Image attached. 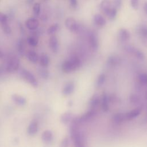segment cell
<instances>
[{"mask_svg": "<svg viewBox=\"0 0 147 147\" xmlns=\"http://www.w3.org/2000/svg\"><path fill=\"white\" fill-rule=\"evenodd\" d=\"M81 61L76 56H72L68 59L64 61L62 64L61 69L65 73H69L76 70L80 67Z\"/></svg>", "mask_w": 147, "mask_h": 147, "instance_id": "6da1fadb", "label": "cell"}, {"mask_svg": "<svg viewBox=\"0 0 147 147\" xmlns=\"http://www.w3.org/2000/svg\"><path fill=\"white\" fill-rule=\"evenodd\" d=\"M77 123L73 121L70 128L71 137L72 139L74 147H84L83 138L77 127Z\"/></svg>", "mask_w": 147, "mask_h": 147, "instance_id": "7a4b0ae2", "label": "cell"}, {"mask_svg": "<svg viewBox=\"0 0 147 147\" xmlns=\"http://www.w3.org/2000/svg\"><path fill=\"white\" fill-rule=\"evenodd\" d=\"M21 76L30 85L34 87H37L38 86V82L34 76L29 71L25 69H21L20 71Z\"/></svg>", "mask_w": 147, "mask_h": 147, "instance_id": "3957f363", "label": "cell"}, {"mask_svg": "<svg viewBox=\"0 0 147 147\" xmlns=\"http://www.w3.org/2000/svg\"><path fill=\"white\" fill-rule=\"evenodd\" d=\"M20 60L16 56H13L7 61L6 65V71L9 73H13L19 69Z\"/></svg>", "mask_w": 147, "mask_h": 147, "instance_id": "277c9868", "label": "cell"}, {"mask_svg": "<svg viewBox=\"0 0 147 147\" xmlns=\"http://www.w3.org/2000/svg\"><path fill=\"white\" fill-rule=\"evenodd\" d=\"M65 27L71 32L78 33L80 30V25L74 18H67L65 21Z\"/></svg>", "mask_w": 147, "mask_h": 147, "instance_id": "5b68a950", "label": "cell"}, {"mask_svg": "<svg viewBox=\"0 0 147 147\" xmlns=\"http://www.w3.org/2000/svg\"><path fill=\"white\" fill-rule=\"evenodd\" d=\"M88 41L89 42V44L91 47V48L94 50L96 51L98 49V40L97 36L96 34L92 32H91L88 34Z\"/></svg>", "mask_w": 147, "mask_h": 147, "instance_id": "8992f818", "label": "cell"}, {"mask_svg": "<svg viewBox=\"0 0 147 147\" xmlns=\"http://www.w3.org/2000/svg\"><path fill=\"white\" fill-rule=\"evenodd\" d=\"M25 26L28 29L34 30L38 28L39 26V21L36 18H29L26 21Z\"/></svg>", "mask_w": 147, "mask_h": 147, "instance_id": "52a82bcc", "label": "cell"}, {"mask_svg": "<svg viewBox=\"0 0 147 147\" xmlns=\"http://www.w3.org/2000/svg\"><path fill=\"white\" fill-rule=\"evenodd\" d=\"M49 47L53 53H57L59 51V44L57 38L55 36H52L49 40Z\"/></svg>", "mask_w": 147, "mask_h": 147, "instance_id": "ba28073f", "label": "cell"}, {"mask_svg": "<svg viewBox=\"0 0 147 147\" xmlns=\"http://www.w3.org/2000/svg\"><path fill=\"white\" fill-rule=\"evenodd\" d=\"M141 111H142V108L137 107V108L133 109L131 111H130L129 112L127 113L126 114H125L126 120L129 121V120H131V119L136 118L141 114Z\"/></svg>", "mask_w": 147, "mask_h": 147, "instance_id": "9c48e42d", "label": "cell"}, {"mask_svg": "<svg viewBox=\"0 0 147 147\" xmlns=\"http://www.w3.org/2000/svg\"><path fill=\"white\" fill-rule=\"evenodd\" d=\"M38 130V123L36 120H33L29 123L28 129L27 132L30 136H33L36 134Z\"/></svg>", "mask_w": 147, "mask_h": 147, "instance_id": "30bf717a", "label": "cell"}, {"mask_svg": "<svg viewBox=\"0 0 147 147\" xmlns=\"http://www.w3.org/2000/svg\"><path fill=\"white\" fill-rule=\"evenodd\" d=\"M119 39L123 42L128 41L130 38V34L129 32L124 28H121L119 30L118 33Z\"/></svg>", "mask_w": 147, "mask_h": 147, "instance_id": "8fae6325", "label": "cell"}, {"mask_svg": "<svg viewBox=\"0 0 147 147\" xmlns=\"http://www.w3.org/2000/svg\"><path fill=\"white\" fill-rule=\"evenodd\" d=\"M11 99L18 106H24L26 103V99L24 96L18 94H13L11 96Z\"/></svg>", "mask_w": 147, "mask_h": 147, "instance_id": "7c38bea8", "label": "cell"}, {"mask_svg": "<svg viewBox=\"0 0 147 147\" xmlns=\"http://www.w3.org/2000/svg\"><path fill=\"white\" fill-rule=\"evenodd\" d=\"M74 88H75L74 83L72 82H68L63 87V90H62V93L64 95H70L71 94H72L73 92Z\"/></svg>", "mask_w": 147, "mask_h": 147, "instance_id": "4fadbf2b", "label": "cell"}, {"mask_svg": "<svg viewBox=\"0 0 147 147\" xmlns=\"http://www.w3.org/2000/svg\"><path fill=\"white\" fill-rule=\"evenodd\" d=\"M94 21L95 25L99 27H103L106 24V19L99 14H96L94 16Z\"/></svg>", "mask_w": 147, "mask_h": 147, "instance_id": "5bb4252c", "label": "cell"}, {"mask_svg": "<svg viewBox=\"0 0 147 147\" xmlns=\"http://www.w3.org/2000/svg\"><path fill=\"white\" fill-rule=\"evenodd\" d=\"M26 57L33 63H36L39 59L38 54L33 50H29L26 52Z\"/></svg>", "mask_w": 147, "mask_h": 147, "instance_id": "9a60e30c", "label": "cell"}, {"mask_svg": "<svg viewBox=\"0 0 147 147\" xmlns=\"http://www.w3.org/2000/svg\"><path fill=\"white\" fill-rule=\"evenodd\" d=\"M41 139L45 143H49L53 140V134L51 130H45L41 134Z\"/></svg>", "mask_w": 147, "mask_h": 147, "instance_id": "2e32d148", "label": "cell"}, {"mask_svg": "<svg viewBox=\"0 0 147 147\" xmlns=\"http://www.w3.org/2000/svg\"><path fill=\"white\" fill-rule=\"evenodd\" d=\"M101 107L105 112H106L109 109V98L106 94H103L101 98Z\"/></svg>", "mask_w": 147, "mask_h": 147, "instance_id": "e0dca14e", "label": "cell"}, {"mask_svg": "<svg viewBox=\"0 0 147 147\" xmlns=\"http://www.w3.org/2000/svg\"><path fill=\"white\" fill-rule=\"evenodd\" d=\"M49 57L47 54H42L40 57V63L41 67H47L49 64Z\"/></svg>", "mask_w": 147, "mask_h": 147, "instance_id": "ac0fdd59", "label": "cell"}, {"mask_svg": "<svg viewBox=\"0 0 147 147\" xmlns=\"http://www.w3.org/2000/svg\"><path fill=\"white\" fill-rule=\"evenodd\" d=\"M72 118V114L69 112H66L61 115L60 117L61 122L64 124H67Z\"/></svg>", "mask_w": 147, "mask_h": 147, "instance_id": "d6986e66", "label": "cell"}, {"mask_svg": "<svg viewBox=\"0 0 147 147\" xmlns=\"http://www.w3.org/2000/svg\"><path fill=\"white\" fill-rule=\"evenodd\" d=\"M100 9L105 13L106 11L112 7L111 2L110 0H102L100 2Z\"/></svg>", "mask_w": 147, "mask_h": 147, "instance_id": "ffe728a7", "label": "cell"}, {"mask_svg": "<svg viewBox=\"0 0 147 147\" xmlns=\"http://www.w3.org/2000/svg\"><path fill=\"white\" fill-rule=\"evenodd\" d=\"M100 102L99 98L98 95H94L90 100V106L92 109L96 108Z\"/></svg>", "mask_w": 147, "mask_h": 147, "instance_id": "44dd1931", "label": "cell"}, {"mask_svg": "<svg viewBox=\"0 0 147 147\" xmlns=\"http://www.w3.org/2000/svg\"><path fill=\"white\" fill-rule=\"evenodd\" d=\"M27 42L28 44L32 47H36L38 45V40L37 37L30 35L27 38Z\"/></svg>", "mask_w": 147, "mask_h": 147, "instance_id": "7402d4cb", "label": "cell"}, {"mask_svg": "<svg viewBox=\"0 0 147 147\" xmlns=\"http://www.w3.org/2000/svg\"><path fill=\"white\" fill-rule=\"evenodd\" d=\"M17 51L18 53L21 56H22L24 54V51H25L24 42L22 39H20L18 41L17 44Z\"/></svg>", "mask_w": 147, "mask_h": 147, "instance_id": "603a6c76", "label": "cell"}, {"mask_svg": "<svg viewBox=\"0 0 147 147\" xmlns=\"http://www.w3.org/2000/svg\"><path fill=\"white\" fill-rule=\"evenodd\" d=\"M105 14L110 19H114L117 16V9L115 7H111L105 12Z\"/></svg>", "mask_w": 147, "mask_h": 147, "instance_id": "cb8c5ba5", "label": "cell"}, {"mask_svg": "<svg viewBox=\"0 0 147 147\" xmlns=\"http://www.w3.org/2000/svg\"><path fill=\"white\" fill-rule=\"evenodd\" d=\"M138 33L143 38H147V26L141 25L138 28Z\"/></svg>", "mask_w": 147, "mask_h": 147, "instance_id": "d4e9b609", "label": "cell"}, {"mask_svg": "<svg viewBox=\"0 0 147 147\" xmlns=\"http://www.w3.org/2000/svg\"><path fill=\"white\" fill-rule=\"evenodd\" d=\"M45 67H42L38 68V75H40V76L44 79H47L48 78L49 75V73L48 72V71L45 68Z\"/></svg>", "mask_w": 147, "mask_h": 147, "instance_id": "484cf974", "label": "cell"}, {"mask_svg": "<svg viewBox=\"0 0 147 147\" xmlns=\"http://www.w3.org/2000/svg\"><path fill=\"white\" fill-rule=\"evenodd\" d=\"M125 120H126V119H125V114L118 113V114H116L114 116V121L116 123H118V124L121 123Z\"/></svg>", "mask_w": 147, "mask_h": 147, "instance_id": "4316f807", "label": "cell"}, {"mask_svg": "<svg viewBox=\"0 0 147 147\" xmlns=\"http://www.w3.org/2000/svg\"><path fill=\"white\" fill-rule=\"evenodd\" d=\"M59 28V25L58 24H55L51 26H50L47 29V34L49 35H52L58 30Z\"/></svg>", "mask_w": 147, "mask_h": 147, "instance_id": "83f0119b", "label": "cell"}, {"mask_svg": "<svg viewBox=\"0 0 147 147\" xmlns=\"http://www.w3.org/2000/svg\"><path fill=\"white\" fill-rule=\"evenodd\" d=\"M107 62L109 64L111 65H114L120 63V59L118 56H110L108 59Z\"/></svg>", "mask_w": 147, "mask_h": 147, "instance_id": "f1b7e54d", "label": "cell"}, {"mask_svg": "<svg viewBox=\"0 0 147 147\" xmlns=\"http://www.w3.org/2000/svg\"><path fill=\"white\" fill-rule=\"evenodd\" d=\"M138 80L142 85L147 84V74H141L138 76Z\"/></svg>", "mask_w": 147, "mask_h": 147, "instance_id": "f546056e", "label": "cell"}, {"mask_svg": "<svg viewBox=\"0 0 147 147\" xmlns=\"http://www.w3.org/2000/svg\"><path fill=\"white\" fill-rule=\"evenodd\" d=\"M1 28H2V30L3 31V32L6 34H10L11 32V29L10 27V26L9 25L8 23L6 22V23H4V24H1Z\"/></svg>", "mask_w": 147, "mask_h": 147, "instance_id": "4dcf8cb0", "label": "cell"}, {"mask_svg": "<svg viewBox=\"0 0 147 147\" xmlns=\"http://www.w3.org/2000/svg\"><path fill=\"white\" fill-rule=\"evenodd\" d=\"M33 11L36 16L39 15L40 13V4L38 2L35 3L33 6Z\"/></svg>", "mask_w": 147, "mask_h": 147, "instance_id": "1f68e13d", "label": "cell"}, {"mask_svg": "<svg viewBox=\"0 0 147 147\" xmlns=\"http://www.w3.org/2000/svg\"><path fill=\"white\" fill-rule=\"evenodd\" d=\"M105 80H106V76H105V74H100L98 76L97 81H96L97 86L99 87L101 86L105 83Z\"/></svg>", "mask_w": 147, "mask_h": 147, "instance_id": "d6a6232c", "label": "cell"}, {"mask_svg": "<svg viewBox=\"0 0 147 147\" xmlns=\"http://www.w3.org/2000/svg\"><path fill=\"white\" fill-rule=\"evenodd\" d=\"M133 55L136 57L138 59H140V60H143L145 57L144 56V54L140 50L136 49V51L134 52Z\"/></svg>", "mask_w": 147, "mask_h": 147, "instance_id": "836d02e7", "label": "cell"}, {"mask_svg": "<svg viewBox=\"0 0 147 147\" xmlns=\"http://www.w3.org/2000/svg\"><path fill=\"white\" fill-rule=\"evenodd\" d=\"M69 144V140L68 137L64 138L60 144L59 147H68Z\"/></svg>", "mask_w": 147, "mask_h": 147, "instance_id": "e575fe53", "label": "cell"}, {"mask_svg": "<svg viewBox=\"0 0 147 147\" xmlns=\"http://www.w3.org/2000/svg\"><path fill=\"white\" fill-rule=\"evenodd\" d=\"M140 98L136 94H132L130 96V102L133 104H136L139 102Z\"/></svg>", "mask_w": 147, "mask_h": 147, "instance_id": "d590c367", "label": "cell"}, {"mask_svg": "<svg viewBox=\"0 0 147 147\" xmlns=\"http://www.w3.org/2000/svg\"><path fill=\"white\" fill-rule=\"evenodd\" d=\"M7 22V17L4 13L0 12V24Z\"/></svg>", "mask_w": 147, "mask_h": 147, "instance_id": "8d00e7d4", "label": "cell"}, {"mask_svg": "<svg viewBox=\"0 0 147 147\" xmlns=\"http://www.w3.org/2000/svg\"><path fill=\"white\" fill-rule=\"evenodd\" d=\"M130 4L131 7L134 9H138V6H139V0H131L130 1Z\"/></svg>", "mask_w": 147, "mask_h": 147, "instance_id": "74e56055", "label": "cell"}, {"mask_svg": "<svg viewBox=\"0 0 147 147\" xmlns=\"http://www.w3.org/2000/svg\"><path fill=\"white\" fill-rule=\"evenodd\" d=\"M114 4L116 9L120 8L122 4V0H114Z\"/></svg>", "mask_w": 147, "mask_h": 147, "instance_id": "f35d334b", "label": "cell"}, {"mask_svg": "<svg viewBox=\"0 0 147 147\" xmlns=\"http://www.w3.org/2000/svg\"><path fill=\"white\" fill-rule=\"evenodd\" d=\"M70 4L73 8H76L78 6L77 0H69Z\"/></svg>", "mask_w": 147, "mask_h": 147, "instance_id": "ab89813d", "label": "cell"}, {"mask_svg": "<svg viewBox=\"0 0 147 147\" xmlns=\"http://www.w3.org/2000/svg\"><path fill=\"white\" fill-rule=\"evenodd\" d=\"M5 72H6L5 66L0 65V76L2 75V74H3L5 73Z\"/></svg>", "mask_w": 147, "mask_h": 147, "instance_id": "60d3db41", "label": "cell"}, {"mask_svg": "<svg viewBox=\"0 0 147 147\" xmlns=\"http://www.w3.org/2000/svg\"><path fill=\"white\" fill-rule=\"evenodd\" d=\"M144 10L145 13H146V14L147 15V2H145L144 5Z\"/></svg>", "mask_w": 147, "mask_h": 147, "instance_id": "b9f144b4", "label": "cell"}, {"mask_svg": "<svg viewBox=\"0 0 147 147\" xmlns=\"http://www.w3.org/2000/svg\"><path fill=\"white\" fill-rule=\"evenodd\" d=\"M4 56V53L0 49V59H2Z\"/></svg>", "mask_w": 147, "mask_h": 147, "instance_id": "7bdbcfd3", "label": "cell"}, {"mask_svg": "<svg viewBox=\"0 0 147 147\" xmlns=\"http://www.w3.org/2000/svg\"><path fill=\"white\" fill-rule=\"evenodd\" d=\"M34 0H27V3L28 4H32Z\"/></svg>", "mask_w": 147, "mask_h": 147, "instance_id": "ee69618b", "label": "cell"}, {"mask_svg": "<svg viewBox=\"0 0 147 147\" xmlns=\"http://www.w3.org/2000/svg\"><path fill=\"white\" fill-rule=\"evenodd\" d=\"M146 98H147V92H146Z\"/></svg>", "mask_w": 147, "mask_h": 147, "instance_id": "f6af8a7d", "label": "cell"}, {"mask_svg": "<svg viewBox=\"0 0 147 147\" xmlns=\"http://www.w3.org/2000/svg\"><path fill=\"white\" fill-rule=\"evenodd\" d=\"M146 109H147V106H146Z\"/></svg>", "mask_w": 147, "mask_h": 147, "instance_id": "bcb514c9", "label": "cell"}]
</instances>
